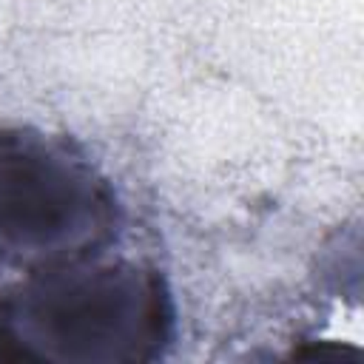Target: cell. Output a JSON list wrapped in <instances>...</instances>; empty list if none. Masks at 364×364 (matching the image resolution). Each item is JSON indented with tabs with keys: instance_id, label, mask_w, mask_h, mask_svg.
Segmentation results:
<instances>
[{
	"instance_id": "6da1fadb",
	"label": "cell",
	"mask_w": 364,
	"mask_h": 364,
	"mask_svg": "<svg viewBox=\"0 0 364 364\" xmlns=\"http://www.w3.org/2000/svg\"><path fill=\"white\" fill-rule=\"evenodd\" d=\"M173 336L171 287L145 262L100 253L23 273L0 293V361L142 364Z\"/></svg>"
},
{
	"instance_id": "7a4b0ae2",
	"label": "cell",
	"mask_w": 364,
	"mask_h": 364,
	"mask_svg": "<svg viewBox=\"0 0 364 364\" xmlns=\"http://www.w3.org/2000/svg\"><path fill=\"white\" fill-rule=\"evenodd\" d=\"M119 230V196L80 145L0 128V267L31 273L100 256Z\"/></svg>"
}]
</instances>
